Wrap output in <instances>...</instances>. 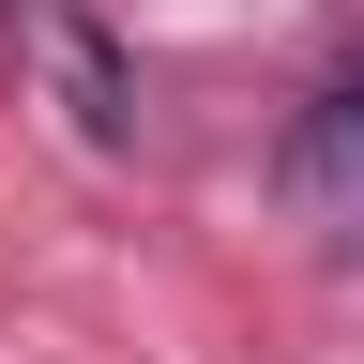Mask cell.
I'll return each instance as SVG.
<instances>
[{
    "label": "cell",
    "instance_id": "obj_1",
    "mask_svg": "<svg viewBox=\"0 0 364 364\" xmlns=\"http://www.w3.org/2000/svg\"><path fill=\"white\" fill-rule=\"evenodd\" d=\"M304 182H318L334 213H364V91H334V107L304 122Z\"/></svg>",
    "mask_w": 364,
    "mask_h": 364
}]
</instances>
